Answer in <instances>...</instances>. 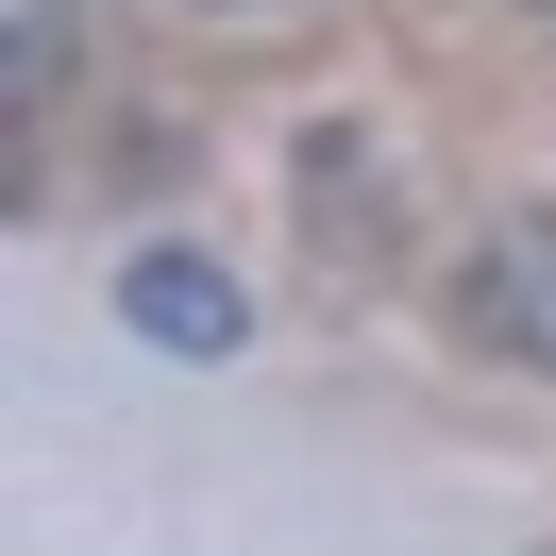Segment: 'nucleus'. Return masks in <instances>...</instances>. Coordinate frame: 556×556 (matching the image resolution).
Wrapping results in <instances>:
<instances>
[{"instance_id":"1","label":"nucleus","mask_w":556,"mask_h":556,"mask_svg":"<svg viewBox=\"0 0 556 556\" xmlns=\"http://www.w3.org/2000/svg\"><path fill=\"white\" fill-rule=\"evenodd\" d=\"M455 320H472L489 354H522V371H556V219H506V237L472 253V287H455Z\"/></svg>"},{"instance_id":"2","label":"nucleus","mask_w":556,"mask_h":556,"mask_svg":"<svg viewBox=\"0 0 556 556\" xmlns=\"http://www.w3.org/2000/svg\"><path fill=\"white\" fill-rule=\"evenodd\" d=\"M118 320L169 338V354H237V338H253V304L203 270V253H136V270H118Z\"/></svg>"},{"instance_id":"3","label":"nucleus","mask_w":556,"mask_h":556,"mask_svg":"<svg viewBox=\"0 0 556 556\" xmlns=\"http://www.w3.org/2000/svg\"><path fill=\"white\" fill-rule=\"evenodd\" d=\"M540 17H556V0H540Z\"/></svg>"}]
</instances>
